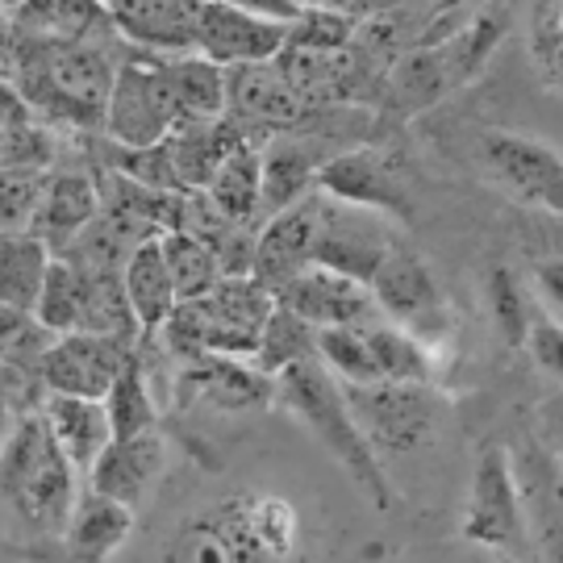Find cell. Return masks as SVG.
<instances>
[{
  "label": "cell",
  "mask_w": 563,
  "mask_h": 563,
  "mask_svg": "<svg viewBox=\"0 0 563 563\" xmlns=\"http://www.w3.org/2000/svg\"><path fill=\"white\" fill-rule=\"evenodd\" d=\"M301 539L297 509L276 493H234L172 534L163 563H288Z\"/></svg>",
  "instance_id": "obj_1"
},
{
  "label": "cell",
  "mask_w": 563,
  "mask_h": 563,
  "mask_svg": "<svg viewBox=\"0 0 563 563\" xmlns=\"http://www.w3.org/2000/svg\"><path fill=\"white\" fill-rule=\"evenodd\" d=\"M76 467L59 451L42 413H25L0 455V493L9 509L42 539H63L80 501Z\"/></svg>",
  "instance_id": "obj_2"
},
{
  "label": "cell",
  "mask_w": 563,
  "mask_h": 563,
  "mask_svg": "<svg viewBox=\"0 0 563 563\" xmlns=\"http://www.w3.org/2000/svg\"><path fill=\"white\" fill-rule=\"evenodd\" d=\"M276 397L322 439L325 451L346 467V476L360 484L372 501L380 509H393V484H388V476H384L376 455H372V443H367V434L355 422L342 384L330 376V367L318 355L284 367L276 376Z\"/></svg>",
  "instance_id": "obj_3"
},
{
  "label": "cell",
  "mask_w": 563,
  "mask_h": 563,
  "mask_svg": "<svg viewBox=\"0 0 563 563\" xmlns=\"http://www.w3.org/2000/svg\"><path fill=\"white\" fill-rule=\"evenodd\" d=\"M104 139L125 151L159 146L167 134H176V109L163 80V67L155 55H130L121 63L109 104H104Z\"/></svg>",
  "instance_id": "obj_4"
},
{
  "label": "cell",
  "mask_w": 563,
  "mask_h": 563,
  "mask_svg": "<svg viewBox=\"0 0 563 563\" xmlns=\"http://www.w3.org/2000/svg\"><path fill=\"white\" fill-rule=\"evenodd\" d=\"M134 355V342L113 339V334H59L46 346V355L34 363V376L46 393H63V397H88V401H104V393L113 388L118 372L125 360Z\"/></svg>",
  "instance_id": "obj_5"
},
{
  "label": "cell",
  "mask_w": 563,
  "mask_h": 563,
  "mask_svg": "<svg viewBox=\"0 0 563 563\" xmlns=\"http://www.w3.org/2000/svg\"><path fill=\"white\" fill-rule=\"evenodd\" d=\"M367 292H372L376 309H384L393 318V325H401L405 334H413L422 346H430V342H439L446 334L443 292H439V284L430 276V267L413 251L397 246L376 267Z\"/></svg>",
  "instance_id": "obj_6"
},
{
  "label": "cell",
  "mask_w": 563,
  "mask_h": 563,
  "mask_svg": "<svg viewBox=\"0 0 563 563\" xmlns=\"http://www.w3.org/2000/svg\"><path fill=\"white\" fill-rule=\"evenodd\" d=\"M401 242L393 239V230L384 222V213L372 209H355V205H339L322 197V230H318V251L313 263L330 267L346 280L372 284L376 267H380Z\"/></svg>",
  "instance_id": "obj_7"
},
{
  "label": "cell",
  "mask_w": 563,
  "mask_h": 563,
  "mask_svg": "<svg viewBox=\"0 0 563 563\" xmlns=\"http://www.w3.org/2000/svg\"><path fill=\"white\" fill-rule=\"evenodd\" d=\"M342 393L367 443L376 439L388 451H413L434 434V397L422 384H342Z\"/></svg>",
  "instance_id": "obj_8"
},
{
  "label": "cell",
  "mask_w": 563,
  "mask_h": 563,
  "mask_svg": "<svg viewBox=\"0 0 563 563\" xmlns=\"http://www.w3.org/2000/svg\"><path fill=\"white\" fill-rule=\"evenodd\" d=\"M463 534L472 543L493 547V551H522L526 547V518H522V493L509 472L501 446H488L476 463L472 476V505L463 518Z\"/></svg>",
  "instance_id": "obj_9"
},
{
  "label": "cell",
  "mask_w": 563,
  "mask_h": 563,
  "mask_svg": "<svg viewBox=\"0 0 563 563\" xmlns=\"http://www.w3.org/2000/svg\"><path fill=\"white\" fill-rule=\"evenodd\" d=\"M484 167L526 205H543L563 218V155L547 142L493 130L481 139Z\"/></svg>",
  "instance_id": "obj_10"
},
{
  "label": "cell",
  "mask_w": 563,
  "mask_h": 563,
  "mask_svg": "<svg viewBox=\"0 0 563 563\" xmlns=\"http://www.w3.org/2000/svg\"><path fill=\"white\" fill-rule=\"evenodd\" d=\"M201 4L205 0H113L109 21L130 51L155 59H180L197 55Z\"/></svg>",
  "instance_id": "obj_11"
},
{
  "label": "cell",
  "mask_w": 563,
  "mask_h": 563,
  "mask_svg": "<svg viewBox=\"0 0 563 563\" xmlns=\"http://www.w3.org/2000/svg\"><path fill=\"white\" fill-rule=\"evenodd\" d=\"M305 118H309V113H305V104L297 101V92L288 88L276 59L225 67V121L239 125L251 142H255L251 130L280 134V130L301 125Z\"/></svg>",
  "instance_id": "obj_12"
},
{
  "label": "cell",
  "mask_w": 563,
  "mask_h": 563,
  "mask_svg": "<svg viewBox=\"0 0 563 563\" xmlns=\"http://www.w3.org/2000/svg\"><path fill=\"white\" fill-rule=\"evenodd\" d=\"M322 230V192H309L305 201L288 205L284 213L267 218L255 234V280L272 292H280L297 272L313 263Z\"/></svg>",
  "instance_id": "obj_13"
},
{
  "label": "cell",
  "mask_w": 563,
  "mask_h": 563,
  "mask_svg": "<svg viewBox=\"0 0 563 563\" xmlns=\"http://www.w3.org/2000/svg\"><path fill=\"white\" fill-rule=\"evenodd\" d=\"M276 305L297 313L305 325L313 330H334V325H372V292L367 284H355L330 272V267H318L309 263L305 272H297L292 280L276 292Z\"/></svg>",
  "instance_id": "obj_14"
},
{
  "label": "cell",
  "mask_w": 563,
  "mask_h": 563,
  "mask_svg": "<svg viewBox=\"0 0 563 563\" xmlns=\"http://www.w3.org/2000/svg\"><path fill=\"white\" fill-rule=\"evenodd\" d=\"M288 46V25L280 21L242 13L218 0L201 4V30H197V55L218 67L239 63H272Z\"/></svg>",
  "instance_id": "obj_15"
},
{
  "label": "cell",
  "mask_w": 563,
  "mask_h": 563,
  "mask_svg": "<svg viewBox=\"0 0 563 563\" xmlns=\"http://www.w3.org/2000/svg\"><path fill=\"white\" fill-rule=\"evenodd\" d=\"M167 472V446H163L159 430H146V434H134V439H113L104 446V455L92 463L88 472V488L101 493V497H113V501L139 509L151 493L159 476Z\"/></svg>",
  "instance_id": "obj_16"
},
{
  "label": "cell",
  "mask_w": 563,
  "mask_h": 563,
  "mask_svg": "<svg viewBox=\"0 0 563 563\" xmlns=\"http://www.w3.org/2000/svg\"><path fill=\"white\" fill-rule=\"evenodd\" d=\"M97 218H101V188H97V180L88 172H51L30 234L59 260Z\"/></svg>",
  "instance_id": "obj_17"
},
{
  "label": "cell",
  "mask_w": 563,
  "mask_h": 563,
  "mask_svg": "<svg viewBox=\"0 0 563 563\" xmlns=\"http://www.w3.org/2000/svg\"><path fill=\"white\" fill-rule=\"evenodd\" d=\"M184 401H205L213 409H251V405H267V397L276 393V380L263 376L260 367H251L246 360H225V355H201L188 360L176 380Z\"/></svg>",
  "instance_id": "obj_18"
},
{
  "label": "cell",
  "mask_w": 563,
  "mask_h": 563,
  "mask_svg": "<svg viewBox=\"0 0 563 563\" xmlns=\"http://www.w3.org/2000/svg\"><path fill=\"white\" fill-rule=\"evenodd\" d=\"M318 192L339 205H355V209H372V213H393V218H409L401 188L384 172L380 155L372 151H346L325 159L318 172Z\"/></svg>",
  "instance_id": "obj_19"
},
{
  "label": "cell",
  "mask_w": 563,
  "mask_h": 563,
  "mask_svg": "<svg viewBox=\"0 0 563 563\" xmlns=\"http://www.w3.org/2000/svg\"><path fill=\"white\" fill-rule=\"evenodd\" d=\"M263 155V218H276L288 205L305 201L309 192H318V172L325 159L318 155L313 142L297 139L292 130H280L276 139L260 146Z\"/></svg>",
  "instance_id": "obj_20"
},
{
  "label": "cell",
  "mask_w": 563,
  "mask_h": 563,
  "mask_svg": "<svg viewBox=\"0 0 563 563\" xmlns=\"http://www.w3.org/2000/svg\"><path fill=\"white\" fill-rule=\"evenodd\" d=\"M13 38L25 42H88L118 34L101 0H21L9 13Z\"/></svg>",
  "instance_id": "obj_21"
},
{
  "label": "cell",
  "mask_w": 563,
  "mask_h": 563,
  "mask_svg": "<svg viewBox=\"0 0 563 563\" xmlns=\"http://www.w3.org/2000/svg\"><path fill=\"white\" fill-rule=\"evenodd\" d=\"M42 422L55 434L59 451L71 460L76 472H92V463L104 455V446L113 443V426L104 413V401H88V397H63V393H46L42 401Z\"/></svg>",
  "instance_id": "obj_22"
},
{
  "label": "cell",
  "mask_w": 563,
  "mask_h": 563,
  "mask_svg": "<svg viewBox=\"0 0 563 563\" xmlns=\"http://www.w3.org/2000/svg\"><path fill=\"white\" fill-rule=\"evenodd\" d=\"M130 530H134V509L88 488L80 501H76V509H71L67 530H63L67 560L71 563L113 560L121 547H125V539H130Z\"/></svg>",
  "instance_id": "obj_23"
},
{
  "label": "cell",
  "mask_w": 563,
  "mask_h": 563,
  "mask_svg": "<svg viewBox=\"0 0 563 563\" xmlns=\"http://www.w3.org/2000/svg\"><path fill=\"white\" fill-rule=\"evenodd\" d=\"M121 288H125V301H130V313H134V325H139L146 339H155L167 318L176 313V288H172V276H167V260H163L159 234L155 239H142L130 260L121 267Z\"/></svg>",
  "instance_id": "obj_24"
},
{
  "label": "cell",
  "mask_w": 563,
  "mask_h": 563,
  "mask_svg": "<svg viewBox=\"0 0 563 563\" xmlns=\"http://www.w3.org/2000/svg\"><path fill=\"white\" fill-rule=\"evenodd\" d=\"M172 109H176V130L192 125H213L225 118V67L201 59V55H180V59H159Z\"/></svg>",
  "instance_id": "obj_25"
},
{
  "label": "cell",
  "mask_w": 563,
  "mask_h": 563,
  "mask_svg": "<svg viewBox=\"0 0 563 563\" xmlns=\"http://www.w3.org/2000/svg\"><path fill=\"white\" fill-rule=\"evenodd\" d=\"M242 142H251L239 125L230 121H213V125H192V130H176L167 134V151H172V172H176V184L180 192H205L209 180L218 176Z\"/></svg>",
  "instance_id": "obj_26"
},
{
  "label": "cell",
  "mask_w": 563,
  "mask_h": 563,
  "mask_svg": "<svg viewBox=\"0 0 563 563\" xmlns=\"http://www.w3.org/2000/svg\"><path fill=\"white\" fill-rule=\"evenodd\" d=\"M209 205L239 230H260L263 218V155L260 142H242L205 188Z\"/></svg>",
  "instance_id": "obj_27"
},
{
  "label": "cell",
  "mask_w": 563,
  "mask_h": 563,
  "mask_svg": "<svg viewBox=\"0 0 563 563\" xmlns=\"http://www.w3.org/2000/svg\"><path fill=\"white\" fill-rule=\"evenodd\" d=\"M51 260L55 255L34 234H0V305L34 313Z\"/></svg>",
  "instance_id": "obj_28"
},
{
  "label": "cell",
  "mask_w": 563,
  "mask_h": 563,
  "mask_svg": "<svg viewBox=\"0 0 563 563\" xmlns=\"http://www.w3.org/2000/svg\"><path fill=\"white\" fill-rule=\"evenodd\" d=\"M104 413L113 426V439H134L146 430H159V409L151 397V380H146V363H142L139 346L118 372L113 388L104 393Z\"/></svg>",
  "instance_id": "obj_29"
},
{
  "label": "cell",
  "mask_w": 563,
  "mask_h": 563,
  "mask_svg": "<svg viewBox=\"0 0 563 563\" xmlns=\"http://www.w3.org/2000/svg\"><path fill=\"white\" fill-rule=\"evenodd\" d=\"M163 260H167V276H172V288H176V301H201L209 297L218 280H222V267H218V255L213 246H205L201 239L184 234V230H163L159 234Z\"/></svg>",
  "instance_id": "obj_30"
},
{
  "label": "cell",
  "mask_w": 563,
  "mask_h": 563,
  "mask_svg": "<svg viewBox=\"0 0 563 563\" xmlns=\"http://www.w3.org/2000/svg\"><path fill=\"white\" fill-rule=\"evenodd\" d=\"M367 346H372L380 384H422V388H430L434 355L413 334H405L401 325H367Z\"/></svg>",
  "instance_id": "obj_31"
},
{
  "label": "cell",
  "mask_w": 563,
  "mask_h": 563,
  "mask_svg": "<svg viewBox=\"0 0 563 563\" xmlns=\"http://www.w3.org/2000/svg\"><path fill=\"white\" fill-rule=\"evenodd\" d=\"M313 355H318V330L305 325L297 313H288V309L276 305L267 325H263L260 351H255L251 367H260L263 376L276 380L284 367H292V363H301V360H313Z\"/></svg>",
  "instance_id": "obj_32"
},
{
  "label": "cell",
  "mask_w": 563,
  "mask_h": 563,
  "mask_svg": "<svg viewBox=\"0 0 563 563\" xmlns=\"http://www.w3.org/2000/svg\"><path fill=\"white\" fill-rule=\"evenodd\" d=\"M318 360L330 367V376L351 388H367L380 384L372 346H367V325H334V330H318Z\"/></svg>",
  "instance_id": "obj_33"
},
{
  "label": "cell",
  "mask_w": 563,
  "mask_h": 563,
  "mask_svg": "<svg viewBox=\"0 0 563 563\" xmlns=\"http://www.w3.org/2000/svg\"><path fill=\"white\" fill-rule=\"evenodd\" d=\"M51 334H76L84 318V276L71 260H51L46 280L38 292V309H34Z\"/></svg>",
  "instance_id": "obj_34"
},
{
  "label": "cell",
  "mask_w": 563,
  "mask_h": 563,
  "mask_svg": "<svg viewBox=\"0 0 563 563\" xmlns=\"http://www.w3.org/2000/svg\"><path fill=\"white\" fill-rule=\"evenodd\" d=\"M488 309H493V322L509 346H526L530 339V322H534V309L526 301L522 284L509 267H493L488 272Z\"/></svg>",
  "instance_id": "obj_35"
},
{
  "label": "cell",
  "mask_w": 563,
  "mask_h": 563,
  "mask_svg": "<svg viewBox=\"0 0 563 563\" xmlns=\"http://www.w3.org/2000/svg\"><path fill=\"white\" fill-rule=\"evenodd\" d=\"M55 339L59 334H51L34 313L0 305V363L4 367H34Z\"/></svg>",
  "instance_id": "obj_36"
},
{
  "label": "cell",
  "mask_w": 563,
  "mask_h": 563,
  "mask_svg": "<svg viewBox=\"0 0 563 563\" xmlns=\"http://www.w3.org/2000/svg\"><path fill=\"white\" fill-rule=\"evenodd\" d=\"M530 63L547 88L563 92V0H543L530 25Z\"/></svg>",
  "instance_id": "obj_37"
},
{
  "label": "cell",
  "mask_w": 563,
  "mask_h": 563,
  "mask_svg": "<svg viewBox=\"0 0 563 563\" xmlns=\"http://www.w3.org/2000/svg\"><path fill=\"white\" fill-rule=\"evenodd\" d=\"M46 176L51 172H4L0 167V234H30Z\"/></svg>",
  "instance_id": "obj_38"
},
{
  "label": "cell",
  "mask_w": 563,
  "mask_h": 563,
  "mask_svg": "<svg viewBox=\"0 0 563 563\" xmlns=\"http://www.w3.org/2000/svg\"><path fill=\"white\" fill-rule=\"evenodd\" d=\"M55 134L34 121L25 130H13V134H0V167L4 172H51L55 167Z\"/></svg>",
  "instance_id": "obj_39"
},
{
  "label": "cell",
  "mask_w": 563,
  "mask_h": 563,
  "mask_svg": "<svg viewBox=\"0 0 563 563\" xmlns=\"http://www.w3.org/2000/svg\"><path fill=\"white\" fill-rule=\"evenodd\" d=\"M355 34L351 13H322V9H305L301 18L288 25V46L305 51H346Z\"/></svg>",
  "instance_id": "obj_40"
},
{
  "label": "cell",
  "mask_w": 563,
  "mask_h": 563,
  "mask_svg": "<svg viewBox=\"0 0 563 563\" xmlns=\"http://www.w3.org/2000/svg\"><path fill=\"white\" fill-rule=\"evenodd\" d=\"M526 346H530V355H534V363H539L543 372L563 376V325L560 322H551V318H543V313H534Z\"/></svg>",
  "instance_id": "obj_41"
},
{
  "label": "cell",
  "mask_w": 563,
  "mask_h": 563,
  "mask_svg": "<svg viewBox=\"0 0 563 563\" xmlns=\"http://www.w3.org/2000/svg\"><path fill=\"white\" fill-rule=\"evenodd\" d=\"M34 121L38 118H34V109L25 101V92H21L9 76H0V134L25 130V125H34Z\"/></svg>",
  "instance_id": "obj_42"
},
{
  "label": "cell",
  "mask_w": 563,
  "mask_h": 563,
  "mask_svg": "<svg viewBox=\"0 0 563 563\" xmlns=\"http://www.w3.org/2000/svg\"><path fill=\"white\" fill-rule=\"evenodd\" d=\"M543 563H563V488L543 501Z\"/></svg>",
  "instance_id": "obj_43"
},
{
  "label": "cell",
  "mask_w": 563,
  "mask_h": 563,
  "mask_svg": "<svg viewBox=\"0 0 563 563\" xmlns=\"http://www.w3.org/2000/svg\"><path fill=\"white\" fill-rule=\"evenodd\" d=\"M9 63H13V25H9V13H0V76Z\"/></svg>",
  "instance_id": "obj_44"
},
{
  "label": "cell",
  "mask_w": 563,
  "mask_h": 563,
  "mask_svg": "<svg viewBox=\"0 0 563 563\" xmlns=\"http://www.w3.org/2000/svg\"><path fill=\"white\" fill-rule=\"evenodd\" d=\"M18 422H21V418H13V405L0 397V455H4V446H9V439H13Z\"/></svg>",
  "instance_id": "obj_45"
},
{
  "label": "cell",
  "mask_w": 563,
  "mask_h": 563,
  "mask_svg": "<svg viewBox=\"0 0 563 563\" xmlns=\"http://www.w3.org/2000/svg\"><path fill=\"white\" fill-rule=\"evenodd\" d=\"M297 9H322V13H351V0H292Z\"/></svg>",
  "instance_id": "obj_46"
},
{
  "label": "cell",
  "mask_w": 563,
  "mask_h": 563,
  "mask_svg": "<svg viewBox=\"0 0 563 563\" xmlns=\"http://www.w3.org/2000/svg\"><path fill=\"white\" fill-rule=\"evenodd\" d=\"M397 4H401V0H351V18H355V13H372V18H376V13L397 9Z\"/></svg>",
  "instance_id": "obj_47"
},
{
  "label": "cell",
  "mask_w": 563,
  "mask_h": 563,
  "mask_svg": "<svg viewBox=\"0 0 563 563\" xmlns=\"http://www.w3.org/2000/svg\"><path fill=\"white\" fill-rule=\"evenodd\" d=\"M18 4H21V0H0V13H13Z\"/></svg>",
  "instance_id": "obj_48"
},
{
  "label": "cell",
  "mask_w": 563,
  "mask_h": 563,
  "mask_svg": "<svg viewBox=\"0 0 563 563\" xmlns=\"http://www.w3.org/2000/svg\"><path fill=\"white\" fill-rule=\"evenodd\" d=\"M101 4H104V9H109V4H113V0H101Z\"/></svg>",
  "instance_id": "obj_49"
}]
</instances>
